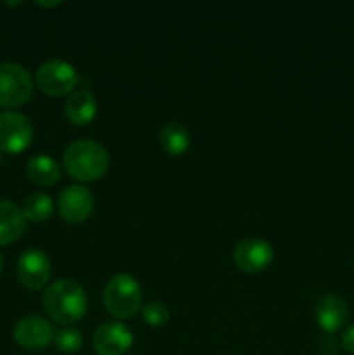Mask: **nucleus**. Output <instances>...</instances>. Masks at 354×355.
<instances>
[{
    "instance_id": "nucleus-1",
    "label": "nucleus",
    "mask_w": 354,
    "mask_h": 355,
    "mask_svg": "<svg viewBox=\"0 0 354 355\" xmlns=\"http://www.w3.org/2000/svg\"><path fill=\"white\" fill-rule=\"evenodd\" d=\"M62 162L69 177L80 182H94L106 175L111 159L110 153L101 142L80 139L65 149Z\"/></svg>"
},
{
    "instance_id": "nucleus-2",
    "label": "nucleus",
    "mask_w": 354,
    "mask_h": 355,
    "mask_svg": "<svg viewBox=\"0 0 354 355\" xmlns=\"http://www.w3.org/2000/svg\"><path fill=\"white\" fill-rule=\"evenodd\" d=\"M87 295L73 279H58L44 293V311L58 324H75L87 312Z\"/></svg>"
},
{
    "instance_id": "nucleus-3",
    "label": "nucleus",
    "mask_w": 354,
    "mask_h": 355,
    "mask_svg": "<svg viewBox=\"0 0 354 355\" xmlns=\"http://www.w3.org/2000/svg\"><path fill=\"white\" fill-rule=\"evenodd\" d=\"M103 304L115 319H130L142 305V290L139 281L127 272H118L106 283Z\"/></svg>"
},
{
    "instance_id": "nucleus-4",
    "label": "nucleus",
    "mask_w": 354,
    "mask_h": 355,
    "mask_svg": "<svg viewBox=\"0 0 354 355\" xmlns=\"http://www.w3.org/2000/svg\"><path fill=\"white\" fill-rule=\"evenodd\" d=\"M35 82L30 71L16 62H2L0 64V107L14 110L33 96Z\"/></svg>"
},
{
    "instance_id": "nucleus-5",
    "label": "nucleus",
    "mask_w": 354,
    "mask_h": 355,
    "mask_svg": "<svg viewBox=\"0 0 354 355\" xmlns=\"http://www.w3.org/2000/svg\"><path fill=\"white\" fill-rule=\"evenodd\" d=\"M78 83V73L62 59H49L38 66L35 73V85L51 97L69 96Z\"/></svg>"
},
{
    "instance_id": "nucleus-6",
    "label": "nucleus",
    "mask_w": 354,
    "mask_h": 355,
    "mask_svg": "<svg viewBox=\"0 0 354 355\" xmlns=\"http://www.w3.org/2000/svg\"><path fill=\"white\" fill-rule=\"evenodd\" d=\"M33 125L30 118L17 111L0 113V153L19 155L33 141Z\"/></svg>"
},
{
    "instance_id": "nucleus-7",
    "label": "nucleus",
    "mask_w": 354,
    "mask_h": 355,
    "mask_svg": "<svg viewBox=\"0 0 354 355\" xmlns=\"http://www.w3.org/2000/svg\"><path fill=\"white\" fill-rule=\"evenodd\" d=\"M274 250L266 239L246 238L233 250V262L242 272L259 274L273 263Z\"/></svg>"
},
{
    "instance_id": "nucleus-8",
    "label": "nucleus",
    "mask_w": 354,
    "mask_h": 355,
    "mask_svg": "<svg viewBox=\"0 0 354 355\" xmlns=\"http://www.w3.org/2000/svg\"><path fill=\"white\" fill-rule=\"evenodd\" d=\"M134 345L130 328L121 321H108L97 326L92 336V349L97 355H125Z\"/></svg>"
},
{
    "instance_id": "nucleus-9",
    "label": "nucleus",
    "mask_w": 354,
    "mask_h": 355,
    "mask_svg": "<svg viewBox=\"0 0 354 355\" xmlns=\"http://www.w3.org/2000/svg\"><path fill=\"white\" fill-rule=\"evenodd\" d=\"M51 272V259L42 250L30 248L21 253L17 259V277H19V283L28 290L38 291L47 286Z\"/></svg>"
},
{
    "instance_id": "nucleus-10",
    "label": "nucleus",
    "mask_w": 354,
    "mask_h": 355,
    "mask_svg": "<svg viewBox=\"0 0 354 355\" xmlns=\"http://www.w3.org/2000/svg\"><path fill=\"white\" fill-rule=\"evenodd\" d=\"M96 201L92 193L82 184L65 187L58 198V211L68 224H82L92 215Z\"/></svg>"
},
{
    "instance_id": "nucleus-11",
    "label": "nucleus",
    "mask_w": 354,
    "mask_h": 355,
    "mask_svg": "<svg viewBox=\"0 0 354 355\" xmlns=\"http://www.w3.org/2000/svg\"><path fill=\"white\" fill-rule=\"evenodd\" d=\"M54 328L42 315H26L14 328V340L17 345L30 352L44 350L54 342Z\"/></svg>"
},
{
    "instance_id": "nucleus-12",
    "label": "nucleus",
    "mask_w": 354,
    "mask_h": 355,
    "mask_svg": "<svg viewBox=\"0 0 354 355\" xmlns=\"http://www.w3.org/2000/svg\"><path fill=\"white\" fill-rule=\"evenodd\" d=\"M314 314L319 328L328 335H333L340 331L349 319V307L339 295H325L316 304Z\"/></svg>"
},
{
    "instance_id": "nucleus-13",
    "label": "nucleus",
    "mask_w": 354,
    "mask_h": 355,
    "mask_svg": "<svg viewBox=\"0 0 354 355\" xmlns=\"http://www.w3.org/2000/svg\"><path fill=\"white\" fill-rule=\"evenodd\" d=\"M65 114L68 121L75 127H85L96 118L97 103L90 90L80 89L68 96L65 104Z\"/></svg>"
},
{
    "instance_id": "nucleus-14",
    "label": "nucleus",
    "mask_w": 354,
    "mask_h": 355,
    "mask_svg": "<svg viewBox=\"0 0 354 355\" xmlns=\"http://www.w3.org/2000/svg\"><path fill=\"white\" fill-rule=\"evenodd\" d=\"M26 231V217L12 201L0 200V246L16 243Z\"/></svg>"
},
{
    "instance_id": "nucleus-15",
    "label": "nucleus",
    "mask_w": 354,
    "mask_h": 355,
    "mask_svg": "<svg viewBox=\"0 0 354 355\" xmlns=\"http://www.w3.org/2000/svg\"><path fill=\"white\" fill-rule=\"evenodd\" d=\"M26 175L33 184L42 187L54 186L61 180V166L54 158L47 155H38L28 162Z\"/></svg>"
},
{
    "instance_id": "nucleus-16",
    "label": "nucleus",
    "mask_w": 354,
    "mask_h": 355,
    "mask_svg": "<svg viewBox=\"0 0 354 355\" xmlns=\"http://www.w3.org/2000/svg\"><path fill=\"white\" fill-rule=\"evenodd\" d=\"M158 142L163 153H167L169 156H174V158L183 156L184 153H187L191 146L189 130L184 125L170 121V123L163 125V128L160 130Z\"/></svg>"
},
{
    "instance_id": "nucleus-17",
    "label": "nucleus",
    "mask_w": 354,
    "mask_h": 355,
    "mask_svg": "<svg viewBox=\"0 0 354 355\" xmlns=\"http://www.w3.org/2000/svg\"><path fill=\"white\" fill-rule=\"evenodd\" d=\"M23 214L30 222H45L54 211V201L45 193H31L23 203Z\"/></svg>"
},
{
    "instance_id": "nucleus-18",
    "label": "nucleus",
    "mask_w": 354,
    "mask_h": 355,
    "mask_svg": "<svg viewBox=\"0 0 354 355\" xmlns=\"http://www.w3.org/2000/svg\"><path fill=\"white\" fill-rule=\"evenodd\" d=\"M54 345L62 354H76L83 347V335L75 328H62L56 331Z\"/></svg>"
},
{
    "instance_id": "nucleus-19",
    "label": "nucleus",
    "mask_w": 354,
    "mask_h": 355,
    "mask_svg": "<svg viewBox=\"0 0 354 355\" xmlns=\"http://www.w3.org/2000/svg\"><path fill=\"white\" fill-rule=\"evenodd\" d=\"M142 319H144L146 324L153 326V328H160V326L169 322L170 312L162 302H148L142 307Z\"/></svg>"
},
{
    "instance_id": "nucleus-20",
    "label": "nucleus",
    "mask_w": 354,
    "mask_h": 355,
    "mask_svg": "<svg viewBox=\"0 0 354 355\" xmlns=\"http://www.w3.org/2000/svg\"><path fill=\"white\" fill-rule=\"evenodd\" d=\"M342 347L349 354H354V324L349 326V328L344 331L342 335Z\"/></svg>"
},
{
    "instance_id": "nucleus-21",
    "label": "nucleus",
    "mask_w": 354,
    "mask_h": 355,
    "mask_svg": "<svg viewBox=\"0 0 354 355\" xmlns=\"http://www.w3.org/2000/svg\"><path fill=\"white\" fill-rule=\"evenodd\" d=\"M59 3L61 2H49V3H44V2H38V6H44V7H56V6H59Z\"/></svg>"
},
{
    "instance_id": "nucleus-22",
    "label": "nucleus",
    "mask_w": 354,
    "mask_h": 355,
    "mask_svg": "<svg viewBox=\"0 0 354 355\" xmlns=\"http://www.w3.org/2000/svg\"><path fill=\"white\" fill-rule=\"evenodd\" d=\"M2 267H3V259L2 255H0V272H2Z\"/></svg>"
},
{
    "instance_id": "nucleus-23",
    "label": "nucleus",
    "mask_w": 354,
    "mask_h": 355,
    "mask_svg": "<svg viewBox=\"0 0 354 355\" xmlns=\"http://www.w3.org/2000/svg\"><path fill=\"white\" fill-rule=\"evenodd\" d=\"M0 165H2V155H0Z\"/></svg>"
}]
</instances>
